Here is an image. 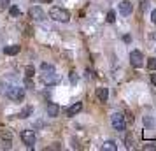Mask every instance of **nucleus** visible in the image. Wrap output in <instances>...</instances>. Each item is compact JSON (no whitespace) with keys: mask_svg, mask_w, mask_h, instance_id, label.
Listing matches in <instances>:
<instances>
[{"mask_svg":"<svg viewBox=\"0 0 156 151\" xmlns=\"http://www.w3.org/2000/svg\"><path fill=\"white\" fill-rule=\"evenodd\" d=\"M41 70H42L41 79H42L44 84L53 86V84H56L58 81H60V77H58V74H56V70H55V67H53V65L42 63V65H41Z\"/></svg>","mask_w":156,"mask_h":151,"instance_id":"obj_1","label":"nucleus"},{"mask_svg":"<svg viewBox=\"0 0 156 151\" xmlns=\"http://www.w3.org/2000/svg\"><path fill=\"white\" fill-rule=\"evenodd\" d=\"M49 18L55 20V21H60V23H67L70 20V13L63 7H51L49 9Z\"/></svg>","mask_w":156,"mask_h":151,"instance_id":"obj_2","label":"nucleus"},{"mask_svg":"<svg viewBox=\"0 0 156 151\" xmlns=\"http://www.w3.org/2000/svg\"><path fill=\"white\" fill-rule=\"evenodd\" d=\"M111 123H112V128L118 130V132H123V130L126 128V120H125V116L121 114V113H114L111 116Z\"/></svg>","mask_w":156,"mask_h":151,"instance_id":"obj_3","label":"nucleus"},{"mask_svg":"<svg viewBox=\"0 0 156 151\" xmlns=\"http://www.w3.org/2000/svg\"><path fill=\"white\" fill-rule=\"evenodd\" d=\"M7 97H9V100H12V102H23V99H25V90L12 86L7 90Z\"/></svg>","mask_w":156,"mask_h":151,"instance_id":"obj_4","label":"nucleus"},{"mask_svg":"<svg viewBox=\"0 0 156 151\" xmlns=\"http://www.w3.org/2000/svg\"><path fill=\"white\" fill-rule=\"evenodd\" d=\"M130 63H132V67H135V69H140L142 65H144V55H142L139 49H133L130 53Z\"/></svg>","mask_w":156,"mask_h":151,"instance_id":"obj_5","label":"nucleus"},{"mask_svg":"<svg viewBox=\"0 0 156 151\" xmlns=\"http://www.w3.org/2000/svg\"><path fill=\"white\" fill-rule=\"evenodd\" d=\"M21 141L23 144L27 146V148H34V144H35V134L32 132V130H23L21 132Z\"/></svg>","mask_w":156,"mask_h":151,"instance_id":"obj_6","label":"nucleus"},{"mask_svg":"<svg viewBox=\"0 0 156 151\" xmlns=\"http://www.w3.org/2000/svg\"><path fill=\"white\" fill-rule=\"evenodd\" d=\"M28 16L32 18V20H35V21H41V20H44V16H46V14H44L42 7H37V5H35V7H32L28 11Z\"/></svg>","mask_w":156,"mask_h":151,"instance_id":"obj_7","label":"nucleus"},{"mask_svg":"<svg viewBox=\"0 0 156 151\" xmlns=\"http://www.w3.org/2000/svg\"><path fill=\"white\" fill-rule=\"evenodd\" d=\"M132 11H133V5H132L130 0H123V2L119 4V13L123 16H130L132 14Z\"/></svg>","mask_w":156,"mask_h":151,"instance_id":"obj_8","label":"nucleus"},{"mask_svg":"<svg viewBox=\"0 0 156 151\" xmlns=\"http://www.w3.org/2000/svg\"><path fill=\"white\" fill-rule=\"evenodd\" d=\"M83 111V104L81 102H76V104H72L70 107L67 109V114L69 116H76V114H79Z\"/></svg>","mask_w":156,"mask_h":151,"instance_id":"obj_9","label":"nucleus"},{"mask_svg":"<svg viewBox=\"0 0 156 151\" xmlns=\"http://www.w3.org/2000/svg\"><path fill=\"white\" fill-rule=\"evenodd\" d=\"M97 99H98L100 102H107V99H109V90L107 88H97Z\"/></svg>","mask_w":156,"mask_h":151,"instance_id":"obj_10","label":"nucleus"},{"mask_svg":"<svg viewBox=\"0 0 156 151\" xmlns=\"http://www.w3.org/2000/svg\"><path fill=\"white\" fill-rule=\"evenodd\" d=\"M58 113H60V106L55 104V102H49L48 104V116L55 118V116H58Z\"/></svg>","mask_w":156,"mask_h":151,"instance_id":"obj_11","label":"nucleus"},{"mask_svg":"<svg viewBox=\"0 0 156 151\" xmlns=\"http://www.w3.org/2000/svg\"><path fill=\"white\" fill-rule=\"evenodd\" d=\"M102 151H116L118 149V144L114 142V141H107V142L102 144V148H100Z\"/></svg>","mask_w":156,"mask_h":151,"instance_id":"obj_12","label":"nucleus"},{"mask_svg":"<svg viewBox=\"0 0 156 151\" xmlns=\"http://www.w3.org/2000/svg\"><path fill=\"white\" fill-rule=\"evenodd\" d=\"M20 49H21V48H20L18 44H14V46H7V48L4 49V53H5V55H9V56H12V55H18V53H20Z\"/></svg>","mask_w":156,"mask_h":151,"instance_id":"obj_13","label":"nucleus"},{"mask_svg":"<svg viewBox=\"0 0 156 151\" xmlns=\"http://www.w3.org/2000/svg\"><path fill=\"white\" fill-rule=\"evenodd\" d=\"M0 137H2L7 144H11V141H12V134H11V130H9V128L0 130Z\"/></svg>","mask_w":156,"mask_h":151,"instance_id":"obj_14","label":"nucleus"},{"mask_svg":"<svg viewBox=\"0 0 156 151\" xmlns=\"http://www.w3.org/2000/svg\"><path fill=\"white\" fill-rule=\"evenodd\" d=\"M32 113H34V107H30V106H28V107H25L23 111H20V113H18V118H28Z\"/></svg>","mask_w":156,"mask_h":151,"instance_id":"obj_15","label":"nucleus"},{"mask_svg":"<svg viewBox=\"0 0 156 151\" xmlns=\"http://www.w3.org/2000/svg\"><path fill=\"white\" fill-rule=\"evenodd\" d=\"M116 21V13L114 11H109L107 13V23H114Z\"/></svg>","mask_w":156,"mask_h":151,"instance_id":"obj_16","label":"nucleus"},{"mask_svg":"<svg viewBox=\"0 0 156 151\" xmlns=\"http://www.w3.org/2000/svg\"><path fill=\"white\" fill-rule=\"evenodd\" d=\"M147 69H149V70H156V58H149Z\"/></svg>","mask_w":156,"mask_h":151,"instance_id":"obj_17","label":"nucleus"},{"mask_svg":"<svg viewBox=\"0 0 156 151\" xmlns=\"http://www.w3.org/2000/svg\"><path fill=\"white\" fill-rule=\"evenodd\" d=\"M9 7V0H0V13H4Z\"/></svg>","mask_w":156,"mask_h":151,"instance_id":"obj_18","label":"nucleus"},{"mask_svg":"<svg viewBox=\"0 0 156 151\" xmlns=\"http://www.w3.org/2000/svg\"><path fill=\"white\" fill-rule=\"evenodd\" d=\"M9 13H11V18H18V16H20V9L16 7H11V11H9Z\"/></svg>","mask_w":156,"mask_h":151,"instance_id":"obj_19","label":"nucleus"},{"mask_svg":"<svg viewBox=\"0 0 156 151\" xmlns=\"http://www.w3.org/2000/svg\"><path fill=\"white\" fill-rule=\"evenodd\" d=\"M25 74H27V77H34V67L28 65V67H27V70H25Z\"/></svg>","mask_w":156,"mask_h":151,"instance_id":"obj_20","label":"nucleus"},{"mask_svg":"<svg viewBox=\"0 0 156 151\" xmlns=\"http://www.w3.org/2000/svg\"><path fill=\"white\" fill-rule=\"evenodd\" d=\"M25 86H27V88H34V83H32V77H27V79H25Z\"/></svg>","mask_w":156,"mask_h":151,"instance_id":"obj_21","label":"nucleus"},{"mask_svg":"<svg viewBox=\"0 0 156 151\" xmlns=\"http://www.w3.org/2000/svg\"><path fill=\"white\" fill-rule=\"evenodd\" d=\"M126 148H133V139L132 137H126Z\"/></svg>","mask_w":156,"mask_h":151,"instance_id":"obj_22","label":"nucleus"},{"mask_svg":"<svg viewBox=\"0 0 156 151\" xmlns=\"http://www.w3.org/2000/svg\"><path fill=\"white\" fill-rule=\"evenodd\" d=\"M151 21H153V23L156 25V9L153 11V13H151Z\"/></svg>","mask_w":156,"mask_h":151,"instance_id":"obj_23","label":"nucleus"},{"mask_svg":"<svg viewBox=\"0 0 156 151\" xmlns=\"http://www.w3.org/2000/svg\"><path fill=\"white\" fill-rule=\"evenodd\" d=\"M151 83L156 86V74H151Z\"/></svg>","mask_w":156,"mask_h":151,"instance_id":"obj_24","label":"nucleus"},{"mask_svg":"<svg viewBox=\"0 0 156 151\" xmlns=\"http://www.w3.org/2000/svg\"><path fill=\"white\" fill-rule=\"evenodd\" d=\"M41 2H46V4H49V2H53V0H41Z\"/></svg>","mask_w":156,"mask_h":151,"instance_id":"obj_25","label":"nucleus"}]
</instances>
